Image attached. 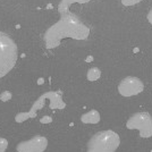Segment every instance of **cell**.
<instances>
[{
  "label": "cell",
  "instance_id": "obj_13",
  "mask_svg": "<svg viewBox=\"0 0 152 152\" xmlns=\"http://www.w3.org/2000/svg\"><path fill=\"white\" fill-rule=\"evenodd\" d=\"M88 152H91V151H88Z\"/></svg>",
  "mask_w": 152,
  "mask_h": 152
},
{
  "label": "cell",
  "instance_id": "obj_12",
  "mask_svg": "<svg viewBox=\"0 0 152 152\" xmlns=\"http://www.w3.org/2000/svg\"><path fill=\"white\" fill-rule=\"evenodd\" d=\"M68 1H75V0H68ZM76 1H80V2H83V1H86V0H76Z\"/></svg>",
  "mask_w": 152,
  "mask_h": 152
},
{
  "label": "cell",
  "instance_id": "obj_5",
  "mask_svg": "<svg viewBox=\"0 0 152 152\" xmlns=\"http://www.w3.org/2000/svg\"><path fill=\"white\" fill-rule=\"evenodd\" d=\"M144 89L143 82L134 76L125 77L118 85V91L123 96H133L140 94Z\"/></svg>",
  "mask_w": 152,
  "mask_h": 152
},
{
  "label": "cell",
  "instance_id": "obj_6",
  "mask_svg": "<svg viewBox=\"0 0 152 152\" xmlns=\"http://www.w3.org/2000/svg\"><path fill=\"white\" fill-rule=\"evenodd\" d=\"M48 146V140L45 136H34L28 141L20 142L17 145L18 152H43Z\"/></svg>",
  "mask_w": 152,
  "mask_h": 152
},
{
  "label": "cell",
  "instance_id": "obj_2",
  "mask_svg": "<svg viewBox=\"0 0 152 152\" xmlns=\"http://www.w3.org/2000/svg\"><path fill=\"white\" fill-rule=\"evenodd\" d=\"M17 60V47L8 35L0 32V77L13 69Z\"/></svg>",
  "mask_w": 152,
  "mask_h": 152
},
{
  "label": "cell",
  "instance_id": "obj_7",
  "mask_svg": "<svg viewBox=\"0 0 152 152\" xmlns=\"http://www.w3.org/2000/svg\"><path fill=\"white\" fill-rule=\"evenodd\" d=\"M81 121L84 124H98L100 121V114L96 110H91L81 117Z\"/></svg>",
  "mask_w": 152,
  "mask_h": 152
},
{
  "label": "cell",
  "instance_id": "obj_3",
  "mask_svg": "<svg viewBox=\"0 0 152 152\" xmlns=\"http://www.w3.org/2000/svg\"><path fill=\"white\" fill-rule=\"evenodd\" d=\"M121 144L118 134L113 131H104L96 133L89 142V151L91 152H115Z\"/></svg>",
  "mask_w": 152,
  "mask_h": 152
},
{
  "label": "cell",
  "instance_id": "obj_9",
  "mask_svg": "<svg viewBox=\"0 0 152 152\" xmlns=\"http://www.w3.org/2000/svg\"><path fill=\"white\" fill-rule=\"evenodd\" d=\"M8 146V141L4 137H0V152H5Z\"/></svg>",
  "mask_w": 152,
  "mask_h": 152
},
{
  "label": "cell",
  "instance_id": "obj_1",
  "mask_svg": "<svg viewBox=\"0 0 152 152\" xmlns=\"http://www.w3.org/2000/svg\"><path fill=\"white\" fill-rule=\"evenodd\" d=\"M88 28L77 22H65L55 25L45 35V41L48 48H53L59 42V40L65 37H73L76 39L86 38Z\"/></svg>",
  "mask_w": 152,
  "mask_h": 152
},
{
  "label": "cell",
  "instance_id": "obj_4",
  "mask_svg": "<svg viewBox=\"0 0 152 152\" xmlns=\"http://www.w3.org/2000/svg\"><path fill=\"white\" fill-rule=\"evenodd\" d=\"M126 126L128 129H137L141 137L152 136V117L146 113H137L133 115L128 121Z\"/></svg>",
  "mask_w": 152,
  "mask_h": 152
},
{
  "label": "cell",
  "instance_id": "obj_8",
  "mask_svg": "<svg viewBox=\"0 0 152 152\" xmlns=\"http://www.w3.org/2000/svg\"><path fill=\"white\" fill-rule=\"evenodd\" d=\"M100 76H101V70L96 67L90 68L88 72V80L89 81H96L100 78Z\"/></svg>",
  "mask_w": 152,
  "mask_h": 152
},
{
  "label": "cell",
  "instance_id": "obj_10",
  "mask_svg": "<svg viewBox=\"0 0 152 152\" xmlns=\"http://www.w3.org/2000/svg\"><path fill=\"white\" fill-rule=\"evenodd\" d=\"M142 0H121V4H124L125 6H134L136 4L141 2Z\"/></svg>",
  "mask_w": 152,
  "mask_h": 152
},
{
  "label": "cell",
  "instance_id": "obj_11",
  "mask_svg": "<svg viewBox=\"0 0 152 152\" xmlns=\"http://www.w3.org/2000/svg\"><path fill=\"white\" fill-rule=\"evenodd\" d=\"M148 20H149L150 24H152V9L149 12V14H148Z\"/></svg>",
  "mask_w": 152,
  "mask_h": 152
}]
</instances>
